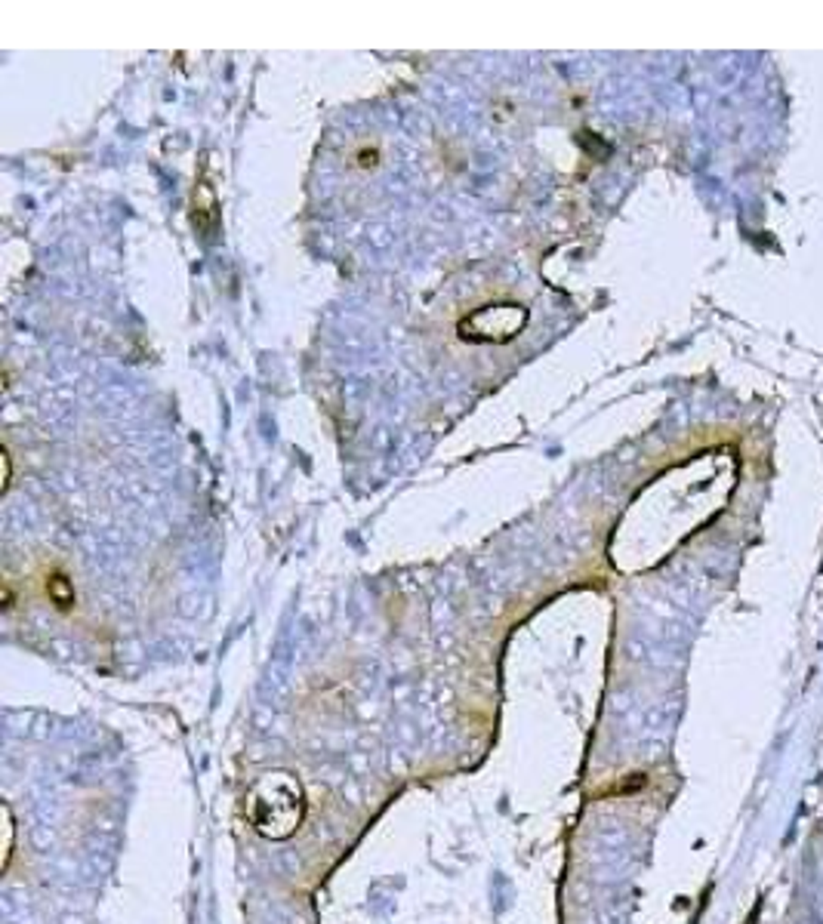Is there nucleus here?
<instances>
[{"instance_id":"1","label":"nucleus","mask_w":823,"mask_h":924,"mask_svg":"<svg viewBox=\"0 0 823 924\" xmlns=\"http://www.w3.org/2000/svg\"><path fill=\"white\" fill-rule=\"evenodd\" d=\"M302 817H306V798L293 773L271 771L253 783L247 795V820L262 838L284 841L299 829Z\"/></svg>"}]
</instances>
